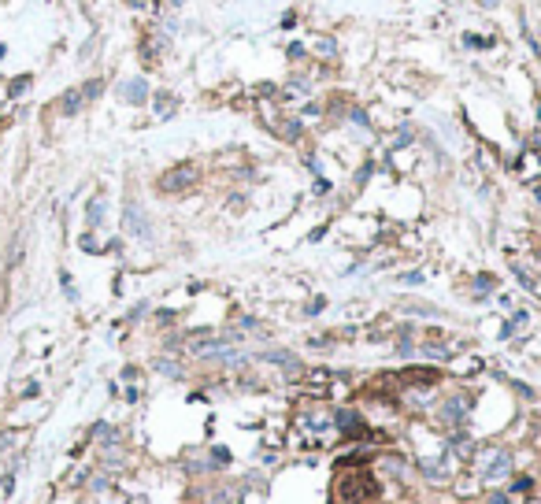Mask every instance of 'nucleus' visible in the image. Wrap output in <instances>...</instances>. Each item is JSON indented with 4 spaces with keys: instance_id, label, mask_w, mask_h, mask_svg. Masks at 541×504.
I'll return each mask as SVG.
<instances>
[{
    "instance_id": "nucleus-1",
    "label": "nucleus",
    "mask_w": 541,
    "mask_h": 504,
    "mask_svg": "<svg viewBox=\"0 0 541 504\" xmlns=\"http://www.w3.org/2000/svg\"><path fill=\"white\" fill-rule=\"evenodd\" d=\"M334 497L345 501V504H356V501H371L378 497V482L371 471H349L334 482Z\"/></svg>"
},
{
    "instance_id": "nucleus-2",
    "label": "nucleus",
    "mask_w": 541,
    "mask_h": 504,
    "mask_svg": "<svg viewBox=\"0 0 541 504\" xmlns=\"http://www.w3.org/2000/svg\"><path fill=\"white\" fill-rule=\"evenodd\" d=\"M512 475V456L504 453V449H497V453H482V478L486 482H501Z\"/></svg>"
},
{
    "instance_id": "nucleus-3",
    "label": "nucleus",
    "mask_w": 541,
    "mask_h": 504,
    "mask_svg": "<svg viewBox=\"0 0 541 504\" xmlns=\"http://www.w3.org/2000/svg\"><path fill=\"white\" fill-rule=\"evenodd\" d=\"M193 182H197V167L193 164H178V167H171L164 178H160V189L164 193H182V189H189Z\"/></svg>"
},
{
    "instance_id": "nucleus-4",
    "label": "nucleus",
    "mask_w": 541,
    "mask_h": 504,
    "mask_svg": "<svg viewBox=\"0 0 541 504\" xmlns=\"http://www.w3.org/2000/svg\"><path fill=\"white\" fill-rule=\"evenodd\" d=\"M467 404H471V397L467 393H456V397H449V401H445L441 415H445L449 423H463V419H467V412H471Z\"/></svg>"
},
{
    "instance_id": "nucleus-5",
    "label": "nucleus",
    "mask_w": 541,
    "mask_h": 504,
    "mask_svg": "<svg viewBox=\"0 0 541 504\" xmlns=\"http://www.w3.org/2000/svg\"><path fill=\"white\" fill-rule=\"evenodd\" d=\"M438 379H441L438 367H408L400 374V382H408V385H438Z\"/></svg>"
},
{
    "instance_id": "nucleus-6",
    "label": "nucleus",
    "mask_w": 541,
    "mask_h": 504,
    "mask_svg": "<svg viewBox=\"0 0 541 504\" xmlns=\"http://www.w3.org/2000/svg\"><path fill=\"white\" fill-rule=\"evenodd\" d=\"M419 471H423V475H427L430 482H445V478H449L445 460H423V464H419Z\"/></svg>"
},
{
    "instance_id": "nucleus-7",
    "label": "nucleus",
    "mask_w": 541,
    "mask_h": 504,
    "mask_svg": "<svg viewBox=\"0 0 541 504\" xmlns=\"http://www.w3.org/2000/svg\"><path fill=\"white\" fill-rule=\"evenodd\" d=\"M123 96H126L130 104H145L148 89H145V82H141V78H134V82H126V85H123Z\"/></svg>"
},
{
    "instance_id": "nucleus-8",
    "label": "nucleus",
    "mask_w": 541,
    "mask_h": 504,
    "mask_svg": "<svg viewBox=\"0 0 541 504\" xmlns=\"http://www.w3.org/2000/svg\"><path fill=\"white\" fill-rule=\"evenodd\" d=\"M275 134H282L286 141H300V123L297 119H278L275 123Z\"/></svg>"
},
{
    "instance_id": "nucleus-9",
    "label": "nucleus",
    "mask_w": 541,
    "mask_h": 504,
    "mask_svg": "<svg viewBox=\"0 0 541 504\" xmlns=\"http://www.w3.org/2000/svg\"><path fill=\"white\" fill-rule=\"evenodd\" d=\"M78 108H82V89H71V93L60 101V112H63V115H74Z\"/></svg>"
},
{
    "instance_id": "nucleus-10",
    "label": "nucleus",
    "mask_w": 541,
    "mask_h": 504,
    "mask_svg": "<svg viewBox=\"0 0 541 504\" xmlns=\"http://www.w3.org/2000/svg\"><path fill=\"white\" fill-rule=\"evenodd\" d=\"M126 227L134 230V234H145V230H148L145 223H141V211H137L134 205H126Z\"/></svg>"
},
{
    "instance_id": "nucleus-11",
    "label": "nucleus",
    "mask_w": 541,
    "mask_h": 504,
    "mask_svg": "<svg viewBox=\"0 0 541 504\" xmlns=\"http://www.w3.org/2000/svg\"><path fill=\"white\" fill-rule=\"evenodd\" d=\"M175 104H178V101H175L171 93H160V96H156V112H160V119H167V115L175 112Z\"/></svg>"
},
{
    "instance_id": "nucleus-12",
    "label": "nucleus",
    "mask_w": 541,
    "mask_h": 504,
    "mask_svg": "<svg viewBox=\"0 0 541 504\" xmlns=\"http://www.w3.org/2000/svg\"><path fill=\"white\" fill-rule=\"evenodd\" d=\"M101 89H104V82H101V78L85 82V85H82V101H93V96H101Z\"/></svg>"
},
{
    "instance_id": "nucleus-13",
    "label": "nucleus",
    "mask_w": 541,
    "mask_h": 504,
    "mask_svg": "<svg viewBox=\"0 0 541 504\" xmlns=\"http://www.w3.org/2000/svg\"><path fill=\"white\" fill-rule=\"evenodd\" d=\"M23 89H30V74H19V78L8 85V93H12V96H23Z\"/></svg>"
},
{
    "instance_id": "nucleus-14",
    "label": "nucleus",
    "mask_w": 541,
    "mask_h": 504,
    "mask_svg": "<svg viewBox=\"0 0 541 504\" xmlns=\"http://www.w3.org/2000/svg\"><path fill=\"white\" fill-rule=\"evenodd\" d=\"M101 219H104V200H89V227H96Z\"/></svg>"
},
{
    "instance_id": "nucleus-15",
    "label": "nucleus",
    "mask_w": 541,
    "mask_h": 504,
    "mask_svg": "<svg viewBox=\"0 0 541 504\" xmlns=\"http://www.w3.org/2000/svg\"><path fill=\"white\" fill-rule=\"evenodd\" d=\"M156 371H164V374H175V379L182 374V367H178V363H171V360H156Z\"/></svg>"
},
{
    "instance_id": "nucleus-16",
    "label": "nucleus",
    "mask_w": 541,
    "mask_h": 504,
    "mask_svg": "<svg viewBox=\"0 0 541 504\" xmlns=\"http://www.w3.org/2000/svg\"><path fill=\"white\" fill-rule=\"evenodd\" d=\"M323 308H327V300H323V297H319V300H311V304H308V315H319Z\"/></svg>"
},
{
    "instance_id": "nucleus-17",
    "label": "nucleus",
    "mask_w": 541,
    "mask_h": 504,
    "mask_svg": "<svg viewBox=\"0 0 541 504\" xmlns=\"http://www.w3.org/2000/svg\"><path fill=\"white\" fill-rule=\"evenodd\" d=\"M400 282H404V286H419V282H423V275H415V271L412 275H400Z\"/></svg>"
},
{
    "instance_id": "nucleus-18",
    "label": "nucleus",
    "mask_w": 541,
    "mask_h": 504,
    "mask_svg": "<svg viewBox=\"0 0 541 504\" xmlns=\"http://www.w3.org/2000/svg\"><path fill=\"white\" fill-rule=\"evenodd\" d=\"M304 56V45H300V41H293V45H289V60H300Z\"/></svg>"
},
{
    "instance_id": "nucleus-19",
    "label": "nucleus",
    "mask_w": 541,
    "mask_h": 504,
    "mask_svg": "<svg viewBox=\"0 0 541 504\" xmlns=\"http://www.w3.org/2000/svg\"><path fill=\"white\" fill-rule=\"evenodd\" d=\"M319 52L323 56H334V41H319Z\"/></svg>"
},
{
    "instance_id": "nucleus-20",
    "label": "nucleus",
    "mask_w": 541,
    "mask_h": 504,
    "mask_svg": "<svg viewBox=\"0 0 541 504\" xmlns=\"http://www.w3.org/2000/svg\"><path fill=\"white\" fill-rule=\"evenodd\" d=\"M490 504H508V497H504V493H493V497H490Z\"/></svg>"
},
{
    "instance_id": "nucleus-21",
    "label": "nucleus",
    "mask_w": 541,
    "mask_h": 504,
    "mask_svg": "<svg viewBox=\"0 0 541 504\" xmlns=\"http://www.w3.org/2000/svg\"><path fill=\"white\" fill-rule=\"evenodd\" d=\"M171 4H178V0H171Z\"/></svg>"
}]
</instances>
